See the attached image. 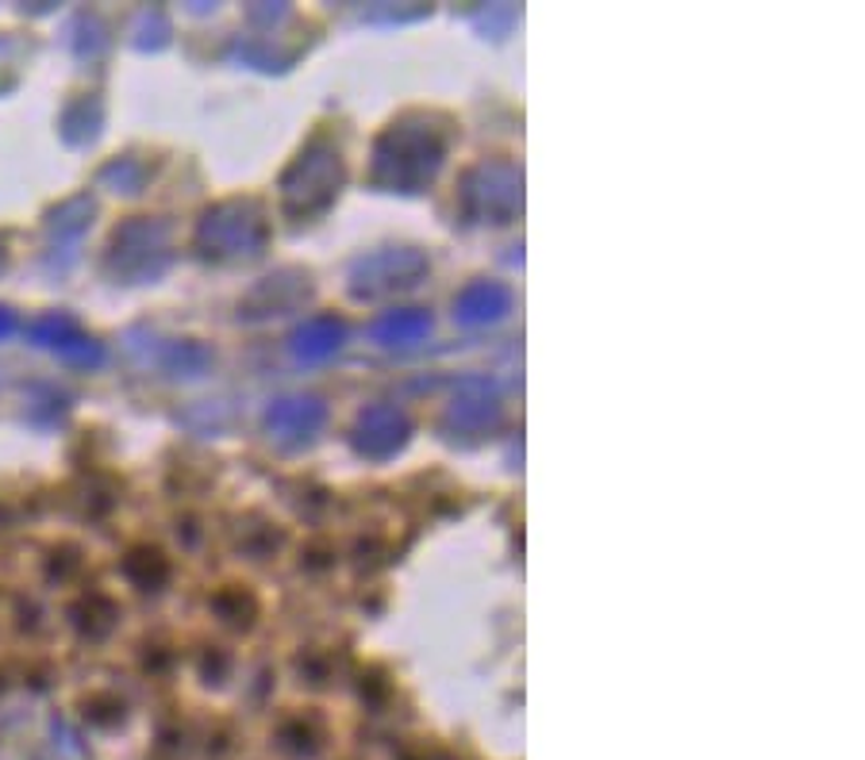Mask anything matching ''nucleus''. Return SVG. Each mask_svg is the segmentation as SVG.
Listing matches in <instances>:
<instances>
[{
	"instance_id": "1",
	"label": "nucleus",
	"mask_w": 865,
	"mask_h": 760,
	"mask_svg": "<svg viewBox=\"0 0 865 760\" xmlns=\"http://www.w3.org/2000/svg\"><path fill=\"white\" fill-rule=\"evenodd\" d=\"M12 327H16V323H12L9 311H0V339H4V334H12Z\"/></svg>"
}]
</instances>
